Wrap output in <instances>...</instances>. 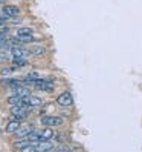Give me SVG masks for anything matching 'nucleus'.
I'll return each instance as SVG.
<instances>
[{
    "instance_id": "nucleus-3",
    "label": "nucleus",
    "mask_w": 142,
    "mask_h": 152,
    "mask_svg": "<svg viewBox=\"0 0 142 152\" xmlns=\"http://www.w3.org/2000/svg\"><path fill=\"white\" fill-rule=\"evenodd\" d=\"M57 103L60 106H64V108H67V106H72L74 104V97L70 92H63V94H60L57 97Z\"/></svg>"
},
{
    "instance_id": "nucleus-9",
    "label": "nucleus",
    "mask_w": 142,
    "mask_h": 152,
    "mask_svg": "<svg viewBox=\"0 0 142 152\" xmlns=\"http://www.w3.org/2000/svg\"><path fill=\"white\" fill-rule=\"evenodd\" d=\"M11 91L14 95H20V97H26V95H31L29 94V89L25 88V86H15V88H11Z\"/></svg>"
},
{
    "instance_id": "nucleus-4",
    "label": "nucleus",
    "mask_w": 142,
    "mask_h": 152,
    "mask_svg": "<svg viewBox=\"0 0 142 152\" xmlns=\"http://www.w3.org/2000/svg\"><path fill=\"white\" fill-rule=\"evenodd\" d=\"M19 12H20V10L17 6H12V5H8V6H3L2 8V14H5L6 17H17L19 15Z\"/></svg>"
},
{
    "instance_id": "nucleus-7",
    "label": "nucleus",
    "mask_w": 142,
    "mask_h": 152,
    "mask_svg": "<svg viewBox=\"0 0 142 152\" xmlns=\"http://www.w3.org/2000/svg\"><path fill=\"white\" fill-rule=\"evenodd\" d=\"M35 146H37V151H52L54 149V145L49 140H38V141H35Z\"/></svg>"
},
{
    "instance_id": "nucleus-12",
    "label": "nucleus",
    "mask_w": 142,
    "mask_h": 152,
    "mask_svg": "<svg viewBox=\"0 0 142 152\" xmlns=\"http://www.w3.org/2000/svg\"><path fill=\"white\" fill-rule=\"evenodd\" d=\"M44 51H46V49H44L43 46H38V45H37V46H32L29 49V52H31V54H34V56H43Z\"/></svg>"
},
{
    "instance_id": "nucleus-1",
    "label": "nucleus",
    "mask_w": 142,
    "mask_h": 152,
    "mask_svg": "<svg viewBox=\"0 0 142 152\" xmlns=\"http://www.w3.org/2000/svg\"><path fill=\"white\" fill-rule=\"evenodd\" d=\"M31 111V108H26V106H19V104H14L9 108V112L12 115V118L15 120H25L28 117V112Z\"/></svg>"
},
{
    "instance_id": "nucleus-6",
    "label": "nucleus",
    "mask_w": 142,
    "mask_h": 152,
    "mask_svg": "<svg viewBox=\"0 0 142 152\" xmlns=\"http://www.w3.org/2000/svg\"><path fill=\"white\" fill-rule=\"evenodd\" d=\"M32 131H34L32 126H20L19 129L14 132V135H15L17 138H25V137H28Z\"/></svg>"
},
{
    "instance_id": "nucleus-2",
    "label": "nucleus",
    "mask_w": 142,
    "mask_h": 152,
    "mask_svg": "<svg viewBox=\"0 0 142 152\" xmlns=\"http://www.w3.org/2000/svg\"><path fill=\"white\" fill-rule=\"evenodd\" d=\"M41 124H44V126H61L63 124V118L58 117V115H44V117L41 118Z\"/></svg>"
},
{
    "instance_id": "nucleus-17",
    "label": "nucleus",
    "mask_w": 142,
    "mask_h": 152,
    "mask_svg": "<svg viewBox=\"0 0 142 152\" xmlns=\"http://www.w3.org/2000/svg\"><path fill=\"white\" fill-rule=\"evenodd\" d=\"M8 60V54L6 52H0V61H6Z\"/></svg>"
},
{
    "instance_id": "nucleus-16",
    "label": "nucleus",
    "mask_w": 142,
    "mask_h": 152,
    "mask_svg": "<svg viewBox=\"0 0 142 152\" xmlns=\"http://www.w3.org/2000/svg\"><path fill=\"white\" fill-rule=\"evenodd\" d=\"M14 69L15 68H2V69H0V74H2V75H9V74H12L14 72Z\"/></svg>"
},
{
    "instance_id": "nucleus-10",
    "label": "nucleus",
    "mask_w": 142,
    "mask_h": 152,
    "mask_svg": "<svg viewBox=\"0 0 142 152\" xmlns=\"http://www.w3.org/2000/svg\"><path fill=\"white\" fill-rule=\"evenodd\" d=\"M54 137V131L50 129V126H48L46 129L40 131V140H50Z\"/></svg>"
},
{
    "instance_id": "nucleus-11",
    "label": "nucleus",
    "mask_w": 142,
    "mask_h": 152,
    "mask_svg": "<svg viewBox=\"0 0 142 152\" xmlns=\"http://www.w3.org/2000/svg\"><path fill=\"white\" fill-rule=\"evenodd\" d=\"M28 103L32 106V108H35V106H41L43 104V100L40 97H35V95H28Z\"/></svg>"
},
{
    "instance_id": "nucleus-15",
    "label": "nucleus",
    "mask_w": 142,
    "mask_h": 152,
    "mask_svg": "<svg viewBox=\"0 0 142 152\" xmlns=\"http://www.w3.org/2000/svg\"><path fill=\"white\" fill-rule=\"evenodd\" d=\"M20 43H29V42H34V35H17Z\"/></svg>"
},
{
    "instance_id": "nucleus-8",
    "label": "nucleus",
    "mask_w": 142,
    "mask_h": 152,
    "mask_svg": "<svg viewBox=\"0 0 142 152\" xmlns=\"http://www.w3.org/2000/svg\"><path fill=\"white\" fill-rule=\"evenodd\" d=\"M19 128H20V120H15V118H14V120H11L9 123L6 124L5 131H6L8 134H14V132H15L17 129H19Z\"/></svg>"
},
{
    "instance_id": "nucleus-13",
    "label": "nucleus",
    "mask_w": 142,
    "mask_h": 152,
    "mask_svg": "<svg viewBox=\"0 0 142 152\" xmlns=\"http://www.w3.org/2000/svg\"><path fill=\"white\" fill-rule=\"evenodd\" d=\"M17 35H34L32 28H19L17 29Z\"/></svg>"
},
{
    "instance_id": "nucleus-14",
    "label": "nucleus",
    "mask_w": 142,
    "mask_h": 152,
    "mask_svg": "<svg viewBox=\"0 0 142 152\" xmlns=\"http://www.w3.org/2000/svg\"><path fill=\"white\" fill-rule=\"evenodd\" d=\"M28 61L25 60V57H14V60H12V65L14 66H19V68H22V66H25Z\"/></svg>"
},
{
    "instance_id": "nucleus-5",
    "label": "nucleus",
    "mask_w": 142,
    "mask_h": 152,
    "mask_svg": "<svg viewBox=\"0 0 142 152\" xmlns=\"http://www.w3.org/2000/svg\"><path fill=\"white\" fill-rule=\"evenodd\" d=\"M11 54H12V57H26L29 54V51L19 46V45H12L11 46Z\"/></svg>"
},
{
    "instance_id": "nucleus-18",
    "label": "nucleus",
    "mask_w": 142,
    "mask_h": 152,
    "mask_svg": "<svg viewBox=\"0 0 142 152\" xmlns=\"http://www.w3.org/2000/svg\"><path fill=\"white\" fill-rule=\"evenodd\" d=\"M3 2H5V0H0V5H2V3H3Z\"/></svg>"
}]
</instances>
